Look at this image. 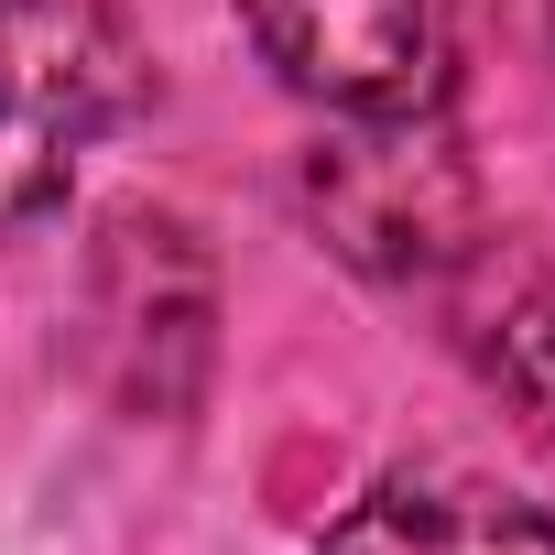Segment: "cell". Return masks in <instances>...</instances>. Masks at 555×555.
Instances as JSON below:
<instances>
[{
  "instance_id": "1",
  "label": "cell",
  "mask_w": 555,
  "mask_h": 555,
  "mask_svg": "<svg viewBox=\"0 0 555 555\" xmlns=\"http://www.w3.org/2000/svg\"><path fill=\"white\" fill-rule=\"evenodd\" d=\"M306 207H317V229H327L360 272H382V284L447 272V261H468V240H479V185H468V153H457V131H447L436 99L371 109V120H349L338 142H317Z\"/></svg>"
},
{
  "instance_id": "2",
  "label": "cell",
  "mask_w": 555,
  "mask_h": 555,
  "mask_svg": "<svg viewBox=\"0 0 555 555\" xmlns=\"http://www.w3.org/2000/svg\"><path fill=\"white\" fill-rule=\"evenodd\" d=\"M120 109H131V34L99 0H0V229L44 218Z\"/></svg>"
},
{
  "instance_id": "5",
  "label": "cell",
  "mask_w": 555,
  "mask_h": 555,
  "mask_svg": "<svg viewBox=\"0 0 555 555\" xmlns=\"http://www.w3.org/2000/svg\"><path fill=\"white\" fill-rule=\"evenodd\" d=\"M468 327V360H479V382L522 414V436H544L555 447V261H533V250H490L479 261V295L457 306Z\"/></svg>"
},
{
  "instance_id": "4",
  "label": "cell",
  "mask_w": 555,
  "mask_h": 555,
  "mask_svg": "<svg viewBox=\"0 0 555 555\" xmlns=\"http://www.w3.org/2000/svg\"><path fill=\"white\" fill-rule=\"evenodd\" d=\"M317 555H555V522L490 479H457V468H403L382 490H360Z\"/></svg>"
},
{
  "instance_id": "3",
  "label": "cell",
  "mask_w": 555,
  "mask_h": 555,
  "mask_svg": "<svg viewBox=\"0 0 555 555\" xmlns=\"http://www.w3.org/2000/svg\"><path fill=\"white\" fill-rule=\"evenodd\" d=\"M261 66L338 120L436 99V0H240Z\"/></svg>"
}]
</instances>
